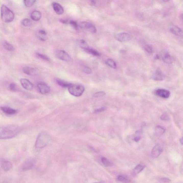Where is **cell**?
Returning <instances> with one entry per match:
<instances>
[{"label": "cell", "mask_w": 183, "mask_h": 183, "mask_svg": "<svg viewBox=\"0 0 183 183\" xmlns=\"http://www.w3.org/2000/svg\"><path fill=\"white\" fill-rule=\"evenodd\" d=\"M36 35H37V38L41 41H45L47 40V33L44 30H42V29L39 30L37 33Z\"/></svg>", "instance_id": "20"}, {"label": "cell", "mask_w": 183, "mask_h": 183, "mask_svg": "<svg viewBox=\"0 0 183 183\" xmlns=\"http://www.w3.org/2000/svg\"><path fill=\"white\" fill-rule=\"evenodd\" d=\"M55 54L58 58L63 61L68 62L71 60V58L70 56L65 51L58 50L56 52Z\"/></svg>", "instance_id": "6"}, {"label": "cell", "mask_w": 183, "mask_h": 183, "mask_svg": "<svg viewBox=\"0 0 183 183\" xmlns=\"http://www.w3.org/2000/svg\"><path fill=\"white\" fill-rule=\"evenodd\" d=\"M36 163V160L34 158H29L27 160L22 164L21 170L22 171H27L33 168Z\"/></svg>", "instance_id": "5"}, {"label": "cell", "mask_w": 183, "mask_h": 183, "mask_svg": "<svg viewBox=\"0 0 183 183\" xmlns=\"http://www.w3.org/2000/svg\"><path fill=\"white\" fill-rule=\"evenodd\" d=\"M144 167H145V166L142 165V164H139V165H137L133 170V174L134 175H137V174H139L143 170Z\"/></svg>", "instance_id": "23"}, {"label": "cell", "mask_w": 183, "mask_h": 183, "mask_svg": "<svg viewBox=\"0 0 183 183\" xmlns=\"http://www.w3.org/2000/svg\"><path fill=\"white\" fill-rule=\"evenodd\" d=\"M3 46L5 50L9 51H13L15 50L13 45L7 41H4L3 42Z\"/></svg>", "instance_id": "26"}, {"label": "cell", "mask_w": 183, "mask_h": 183, "mask_svg": "<svg viewBox=\"0 0 183 183\" xmlns=\"http://www.w3.org/2000/svg\"><path fill=\"white\" fill-rule=\"evenodd\" d=\"M165 75L160 69L154 72L152 76V79L155 81H162L165 79Z\"/></svg>", "instance_id": "15"}, {"label": "cell", "mask_w": 183, "mask_h": 183, "mask_svg": "<svg viewBox=\"0 0 183 183\" xmlns=\"http://www.w3.org/2000/svg\"><path fill=\"white\" fill-rule=\"evenodd\" d=\"M70 25L72 26V27L74 28V29L76 30H78V27H79L77 23L74 20H71L69 22Z\"/></svg>", "instance_id": "35"}, {"label": "cell", "mask_w": 183, "mask_h": 183, "mask_svg": "<svg viewBox=\"0 0 183 183\" xmlns=\"http://www.w3.org/2000/svg\"><path fill=\"white\" fill-rule=\"evenodd\" d=\"M52 5L53 9L56 14L60 15L64 13V9L60 4L54 2L52 3Z\"/></svg>", "instance_id": "17"}, {"label": "cell", "mask_w": 183, "mask_h": 183, "mask_svg": "<svg viewBox=\"0 0 183 183\" xmlns=\"http://www.w3.org/2000/svg\"><path fill=\"white\" fill-rule=\"evenodd\" d=\"M56 82L59 86L63 87V88H68L72 84L62 81V80H60V79H57L56 80Z\"/></svg>", "instance_id": "22"}, {"label": "cell", "mask_w": 183, "mask_h": 183, "mask_svg": "<svg viewBox=\"0 0 183 183\" xmlns=\"http://www.w3.org/2000/svg\"><path fill=\"white\" fill-rule=\"evenodd\" d=\"M77 43L78 45L83 50H85L89 47L86 42L84 40H77Z\"/></svg>", "instance_id": "25"}, {"label": "cell", "mask_w": 183, "mask_h": 183, "mask_svg": "<svg viewBox=\"0 0 183 183\" xmlns=\"http://www.w3.org/2000/svg\"><path fill=\"white\" fill-rule=\"evenodd\" d=\"M115 38L117 41L120 42L128 41L131 40V36L127 33H119L116 34Z\"/></svg>", "instance_id": "12"}, {"label": "cell", "mask_w": 183, "mask_h": 183, "mask_svg": "<svg viewBox=\"0 0 183 183\" xmlns=\"http://www.w3.org/2000/svg\"><path fill=\"white\" fill-rule=\"evenodd\" d=\"M68 88L69 93L75 97L81 96L82 95L85 90L84 87L80 84H71Z\"/></svg>", "instance_id": "4"}, {"label": "cell", "mask_w": 183, "mask_h": 183, "mask_svg": "<svg viewBox=\"0 0 183 183\" xmlns=\"http://www.w3.org/2000/svg\"><path fill=\"white\" fill-rule=\"evenodd\" d=\"M23 72L29 76H34L37 73L35 69L30 67H26L23 69Z\"/></svg>", "instance_id": "19"}, {"label": "cell", "mask_w": 183, "mask_h": 183, "mask_svg": "<svg viewBox=\"0 0 183 183\" xmlns=\"http://www.w3.org/2000/svg\"><path fill=\"white\" fill-rule=\"evenodd\" d=\"M163 2L165 3H167L169 1V0H162Z\"/></svg>", "instance_id": "47"}, {"label": "cell", "mask_w": 183, "mask_h": 183, "mask_svg": "<svg viewBox=\"0 0 183 183\" xmlns=\"http://www.w3.org/2000/svg\"><path fill=\"white\" fill-rule=\"evenodd\" d=\"M160 181L163 182H170V180L167 178H162L160 179Z\"/></svg>", "instance_id": "41"}, {"label": "cell", "mask_w": 183, "mask_h": 183, "mask_svg": "<svg viewBox=\"0 0 183 183\" xmlns=\"http://www.w3.org/2000/svg\"><path fill=\"white\" fill-rule=\"evenodd\" d=\"M169 31L175 35L183 38V31L180 28L176 26H173L170 28Z\"/></svg>", "instance_id": "16"}, {"label": "cell", "mask_w": 183, "mask_h": 183, "mask_svg": "<svg viewBox=\"0 0 183 183\" xmlns=\"http://www.w3.org/2000/svg\"><path fill=\"white\" fill-rule=\"evenodd\" d=\"M1 109L6 115H15L17 112V110L8 107H2Z\"/></svg>", "instance_id": "18"}, {"label": "cell", "mask_w": 183, "mask_h": 183, "mask_svg": "<svg viewBox=\"0 0 183 183\" xmlns=\"http://www.w3.org/2000/svg\"><path fill=\"white\" fill-rule=\"evenodd\" d=\"M154 93L158 97L165 99H168L170 95V93L169 91L164 89H158L155 90Z\"/></svg>", "instance_id": "7"}, {"label": "cell", "mask_w": 183, "mask_h": 183, "mask_svg": "<svg viewBox=\"0 0 183 183\" xmlns=\"http://www.w3.org/2000/svg\"><path fill=\"white\" fill-rule=\"evenodd\" d=\"M37 87L39 92L43 94H48L50 91V88L48 85L43 82H39L37 84Z\"/></svg>", "instance_id": "9"}, {"label": "cell", "mask_w": 183, "mask_h": 183, "mask_svg": "<svg viewBox=\"0 0 183 183\" xmlns=\"http://www.w3.org/2000/svg\"><path fill=\"white\" fill-rule=\"evenodd\" d=\"M31 18L34 21H38L42 17V14L40 11L38 10H35L31 13Z\"/></svg>", "instance_id": "21"}, {"label": "cell", "mask_w": 183, "mask_h": 183, "mask_svg": "<svg viewBox=\"0 0 183 183\" xmlns=\"http://www.w3.org/2000/svg\"><path fill=\"white\" fill-rule=\"evenodd\" d=\"M105 63L113 69H116L117 68V65L116 62L113 60L111 59H108L105 61Z\"/></svg>", "instance_id": "27"}, {"label": "cell", "mask_w": 183, "mask_h": 183, "mask_svg": "<svg viewBox=\"0 0 183 183\" xmlns=\"http://www.w3.org/2000/svg\"><path fill=\"white\" fill-rule=\"evenodd\" d=\"M60 21H61V22H62V23H63L67 24L68 23V22L67 20H66L62 19V20H61Z\"/></svg>", "instance_id": "44"}, {"label": "cell", "mask_w": 183, "mask_h": 183, "mask_svg": "<svg viewBox=\"0 0 183 183\" xmlns=\"http://www.w3.org/2000/svg\"><path fill=\"white\" fill-rule=\"evenodd\" d=\"M182 19L183 20V14L182 15Z\"/></svg>", "instance_id": "48"}, {"label": "cell", "mask_w": 183, "mask_h": 183, "mask_svg": "<svg viewBox=\"0 0 183 183\" xmlns=\"http://www.w3.org/2000/svg\"><path fill=\"white\" fill-rule=\"evenodd\" d=\"M36 56L38 58L41 59L45 60V61H50V58L48 56H46L45 54H41V53H36Z\"/></svg>", "instance_id": "29"}, {"label": "cell", "mask_w": 183, "mask_h": 183, "mask_svg": "<svg viewBox=\"0 0 183 183\" xmlns=\"http://www.w3.org/2000/svg\"><path fill=\"white\" fill-rule=\"evenodd\" d=\"M82 70L83 72L86 74H90L92 72L91 69L88 67H84L83 68Z\"/></svg>", "instance_id": "37"}, {"label": "cell", "mask_w": 183, "mask_h": 183, "mask_svg": "<svg viewBox=\"0 0 183 183\" xmlns=\"http://www.w3.org/2000/svg\"><path fill=\"white\" fill-rule=\"evenodd\" d=\"M102 162L103 165L106 166H109L113 165L112 162L105 157H103L102 158Z\"/></svg>", "instance_id": "31"}, {"label": "cell", "mask_w": 183, "mask_h": 183, "mask_svg": "<svg viewBox=\"0 0 183 183\" xmlns=\"http://www.w3.org/2000/svg\"><path fill=\"white\" fill-rule=\"evenodd\" d=\"M1 166L3 170L5 172H7L12 168L13 165L10 162L2 158L1 160Z\"/></svg>", "instance_id": "11"}, {"label": "cell", "mask_w": 183, "mask_h": 183, "mask_svg": "<svg viewBox=\"0 0 183 183\" xmlns=\"http://www.w3.org/2000/svg\"><path fill=\"white\" fill-rule=\"evenodd\" d=\"M117 179L118 181L122 182H127L128 181L127 179L123 176H118L117 177Z\"/></svg>", "instance_id": "38"}, {"label": "cell", "mask_w": 183, "mask_h": 183, "mask_svg": "<svg viewBox=\"0 0 183 183\" xmlns=\"http://www.w3.org/2000/svg\"><path fill=\"white\" fill-rule=\"evenodd\" d=\"M140 139H141V137L140 136H137V137H135L134 138V140L136 142H138L140 141Z\"/></svg>", "instance_id": "42"}, {"label": "cell", "mask_w": 183, "mask_h": 183, "mask_svg": "<svg viewBox=\"0 0 183 183\" xmlns=\"http://www.w3.org/2000/svg\"><path fill=\"white\" fill-rule=\"evenodd\" d=\"M22 24L24 26L29 27L32 25V22L29 19H25L22 21Z\"/></svg>", "instance_id": "32"}, {"label": "cell", "mask_w": 183, "mask_h": 183, "mask_svg": "<svg viewBox=\"0 0 183 183\" xmlns=\"http://www.w3.org/2000/svg\"><path fill=\"white\" fill-rule=\"evenodd\" d=\"M159 58L160 56H159L158 55H157V54L155 56V58L156 59H159Z\"/></svg>", "instance_id": "46"}, {"label": "cell", "mask_w": 183, "mask_h": 183, "mask_svg": "<svg viewBox=\"0 0 183 183\" xmlns=\"http://www.w3.org/2000/svg\"><path fill=\"white\" fill-rule=\"evenodd\" d=\"M9 89L10 91L13 92H17L18 90V87L14 83H11L9 85Z\"/></svg>", "instance_id": "33"}, {"label": "cell", "mask_w": 183, "mask_h": 183, "mask_svg": "<svg viewBox=\"0 0 183 183\" xmlns=\"http://www.w3.org/2000/svg\"><path fill=\"white\" fill-rule=\"evenodd\" d=\"M1 16L3 22L7 23L12 22L15 17L13 11L4 4L1 7Z\"/></svg>", "instance_id": "3"}, {"label": "cell", "mask_w": 183, "mask_h": 183, "mask_svg": "<svg viewBox=\"0 0 183 183\" xmlns=\"http://www.w3.org/2000/svg\"><path fill=\"white\" fill-rule=\"evenodd\" d=\"M36 0H24V3L26 7H30L33 6Z\"/></svg>", "instance_id": "30"}, {"label": "cell", "mask_w": 183, "mask_h": 183, "mask_svg": "<svg viewBox=\"0 0 183 183\" xmlns=\"http://www.w3.org/2000/svg\"><path fill=\"white\" fill-rule=\"evenodd\" d=\"M161 119L163 120H168L169 119L168 115L166 113H164L160 117Z\"/></svg>", "instance_id": "39"}, {"label": "cell", "mask_w": 183, "mask_h": 183, "mask_svg": "<svg viewBox=\"0 0 183 183\" xmlns=\"http://www.w3.org/2000/svg\"><path fill=\"white\" fill-rule=\"evenodd\" d=\"M180 141V143H181L182 145H183V137L181 138V139H180V141Z\"/></svg>", "instance_id": "45"}, {"label": "cell", "mask_w": 183, "mask_h": 183, "mask_svg": "<svg viewBox=\"0 0 183 183\" xmlns=\"http://www.w3.org/2000/svg\"><path fill=\"white\" fill-rule=\"evenodd\" d=\"M106 93L104 92H98L95 93L93 94V96L95 98L102 97L105 95Z\"/></svg>", "instance_id": "36"}, {"label": "cell", "mask_w": 183, "mask_h": 183, "mask_svg": "<svg viewBox=\"0 0 183 183\" xmlns=\"http://www.w3.org/2000/svg\"><path fill=\"white\" fill-rule=\"evenodd\" d=\"M156 134L157 136H160L163 135L165 132V129L161 126H157L155 128Z\"/></svg>", "instance_id": "24"}, {"label": "cell", "mask_w": 183, "mask_h": 183, "mask_svg": "<svg viewBox=\"0 0 183 183\" xmlns=\"http://www.w3.org/2000/svg\"><path fill=\"white\" fill-rule=\"evenodd\" d=\"M79 27L83 29H87L89 32L92 33H95L97 31L96 28L92 24L86 22H81L79 24Z\"/></svg>", "instance_id": "8"}, {"label": "cell", "mask_w": 183, "mask_h": 183, "mask_svg": "<svg viewBox=\"0 0 183 183\" xmlns=\"http://www.w3.org/2000/svg\"><path fill=\"white\" fill-rule=\"evenodd\" d=\"M20 82L22 86L25 90L28 91H31L33 88V85L28 79L26 78H22L20 79Z\"/></svg>", "instance_id": "13"}, {"label": "cell", "mask_w": 183, "mask_h": 183, "mask_svg": "<svg viewBox=\"0 0 183 183\" xmlns=\"http://www.w3.org/2000/svg\"><path fill=\"white\" fill-rule=\"evenodd\" d=\"M50 139V137L46 132L40 133L36 138L35 143V148L37 149H41L44 148L48 144Z\"/></svg>", "instance_id": "2"}, {"label": "cell", "mask_w": 183, "mask_h": 183, "mask_svg": "<svg viewBox=\"0 0 183 183\" xmlns=\"http://www.w3.org/2000/svg\"><path fill=\"white\" fill-rule=\"evenodd\" d=\"M106 109V107H103L97 109L95 110L94 112L95 113H99V112H102L105 111Z\"/></svg>", "instance_id": "40"}, {"label": "cell", "mask_w": 183, "mask_h": 183, "mask_svg": "<svg viewBox=\"0 0 183 183\" xmlns=\"http://www.w3.org/2000/svg\"><path fill=\"white\" fill-rule=\"evenodd\" d=\"M161 57L162 60L166 64H171L174 62V58L166 52H162Z\"/></svg>", "instance_id": "14"}, {"label": "cell", "mask_w": 183, "mask_h": 183, "mask_svg": "<svg viewBox=\"0 0 183 183\" xmlns=\"http://www.w3.org/2000/svg\"><path fill=\"white\" fill-rule=\"evenodd\" d=\"M91 3L92 6H94L96 3V2L94 0H91Z\"/></svg>", "instance_id": "43"}, {"label": "cell", "mask_w": 183, "mask_h": 183, "mask_svg": "<svg viewBox=\"0 0 183 183\" xmlns=\"http://www.w3.org/2000/svg\"><path fill=\"white\" fill-rule=\"evenodd\" d=\"M84 50L87 53L92 54V55H93L94 56H98L99 57V56H100V53L97 52V51L93 50V49L90 48L89 47L85 49Z\"/></svg>", "instance_id": "28"}, {"label": "cell", "mask_w": 183, "mask_h": 183, "mask_svg": "<svg viewBox=\"0 0 183 183\" xmlns=\"http://www.w3.org/2000/svg\"><path fill=\"white\" fill-rule=\"evenodd\" d=\"M163 151V149L159 144H157L153 148L151 152V156L152 158H157L161 155Z\"/></svg>", "instance_id": "10"}, {"label": "cell", "mask_w": 183, "mask_h": 183, "mask_svg": "<svg viewBox=\"0 0 183 183\" xmlns=\"http://www.w3.org/2000/svg\"><path fill=\"white\" fill-rule=\"evenodd\" d=\"M20 131V128L15 125H8L1 127L0 137L1 139L7 140L16 136Z\"/></svg>", "instance_id": "1"}, {"label": "cell", "mask_w": 183, "mask_h": 183, "mask_svg": "<svg viewBox=\"0 0 183 183\" xmlns=\"http://www.w3.org/2000/svg\"><path fill=\"white\" fill-rule=\"evenodd\" d=\"M144 48L145 50L149 53H152L153 52V49L151 45L146 44L144 46Z\"/></svg>", "instance_id": "34"}]
</instances>
